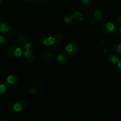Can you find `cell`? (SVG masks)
I'll list each match as a JSON object with an SVG mask.
<instances>
[{"label":"cell","mask_w":121,"mask_h":121,"mask_svg":"<svg viewBox=\"0 0 121 121\" xmlns=\"http://www.w3.org/2000/svg\"><path fill=\"white\" fill-rule=\"evenodd\" d=\"M24 53L23 48L21 46H12L7 49L6 54L9 57L16 58L20 57Z\"/></svg>","instance_id":"6da1fadb"},{"label":"cell","mask_w":121,"mask_h":121,"mask_svg":"<svg viewBox=\"0 0 121 121\" xmlns=\"http://www.w3.org/2000/svg\"><path fill=\"white\" fill-rule=\"evenodd\" d=\"M17 42L24 50H30L31 47V43L23 34H20L18 36Z\"/></svg>","instance_id":"7a4b0ae2"},{"label":"cell","mask_w":121,"mask_h":121,"mask_svg":"<svg viewBox=\"0 0 121 121\" xmlns=\"http://www.w3.org/2000/svg\"><path fill=\"white\" fill-rule=\"evenodd\" d=\"M56 39L54 37L50 35H44L40 39V43L43 46H50L55 43Z\"/></svg>","instance_id":"3957f363"},{"label":"cell","mask_w":121,"mask_h":121,"mask_svg":"<svg viewBox=\"0 0 121 121\" xmlns=\"http://www.w3.org/2000/svg\"><path fill=\"white\" fill-rule=\"evenodd\" d=\"M101 28L106 34H112L117 31V26L111 22H107L102 26Z\"/></svg>","instance_id":"277c9868"},{"label":"cell","mask_w":121,"mask_h":121,"mask_svg":"<svg viewBox=\"0 0 121 121\" xmlns=\"http://www.w3.org/2000/svg\"><path fill=\"white\" fill-rule=\"evenodd\" d=\"M79 48V47L78 44L75 43H70L65 47V52L68 55H73L78 52Z\"/></svg>","instance_id":"5b68a950"},{"label":"cell","mask_w":121,"mask_h":121,"mask_svg":"<svg viewBox=\"0 0 121 121\" xmlns=\"http://www.w3.org/2000/svg\"><path fill=\"white\" fill-rule=\"evenodd\" d=\"M19 78L15 75H9L7 77L5 80V85L9 87H13L18 83Z\"/></svg>","instance_id":"8992f818"},{"label":"cell","mask_w":121,"mask_h":121,"mask_svg":"<svg viewBox=\"0 0 121 121\" xmlns=\"http://www.w3.org/2000/svg\"><path fill=\"white\" fill-rule=\"evenodd\" d=\"M26 107V102L25 100H18L17 101L15 102L13 105V109L15 112H21V111H23L25 109Z\"/></svg>","instance_id":"52a82bcc"},{"label":"cell","mask_w":121,"mask_h":121,"mask_svg":"<svg viewBox=\"0 0 121 121\" xmlns=\"http://www.w3.org/2000/svg\"><path fill=\"white\" fill-rule=\"evenodd\" d=\"M13 28L9 24L1 22L0 24V33L3 35H9L12 33Z\"/></svg>","instance_id":"ba28073f"},{"label":"cell","mask_w":121,"mask_h":121,"mask_svg":"<svg viewBox=\"0 0 121 121\" xmlns=\"http://www.w3.org/2000/svg\"><path fill=\"white\" fill-rule=\"evenodd\" d=\"M24 59L25 61L28 63L33 62L34 60V56L30 50H24L23 53Z\"/></svg>","instance_id":"9c48e42d"},{"label":"cell","mask_w":121,"mask_h":121,"mask_svg":"<svg viewBox=\"0 0 121 121\" xmlns=\"http://www.w3.org/2000/svg\"><path fill=\"white\" fill-rule=\"evenodd\" d=\"M108 61L112 65H117L119 61V58L117 54L112 53L109 55Z\"/></svg>","instance_id":"30bf717a"},{"label":"cell","mask_w":121,"mask_h":121,"mask_svg":"<svg viewBox=\"0 0 121 121\" xmlns=\"http://www.w3.org/2000/svg\"><path fill=\"white\" fill-rule=\"evenodd\" d=\"M56 61L59 65H64L67 61V56L63 53L59 54L56 57Z\"/></svg>","instance_id":"8fae6325"},{"label":"cell","mask_w":121,"mask_h":121,"mask_svg":"<svg viewBox=\"0 0 121 121\" xmlns=\"http://www.w3.org/2000/svg\"><path fill=\"white\" fill-rule=\"evenodd\" d=\"M73 17V18L75 19L76 20L78 21H82L84 20V16L80 12L78 11H75L72 14Z\"/></svg>","instance_id":"7c38bea8"},{"label":"cell","mask_w":121,"mask_h":121,"mask_svg":"<svg viewBox=\"0 0 121 121\" xmlns=\"http://www.w3.org/2000/svg\"><path fill=\"white\" fill-rule=\"evenodd\" d=\"M93 15H94L95 18L97 20H100L103 17L102 13L101 12V11L99 10V9H96Z\"/></svg>","instance_id":"4fadbf2b"},{"label":"cell","mask_w":121,"mask_h":121,"mask_svg":"<svg viewBox=\"0 0 121 121\" xmlns=\"http://www.w3.org/2000/svg\"><path fill=\"white\" fill-rule=\"evenodd\" d=\"M81 3L85 8H89L92 4V0H81Z\"/></svg>","instance_id":"5bb4252c"},{"label":"cell","mask_w":121,"mask_h":121,"mask_svg":"<svg viewBox=\"0 0 121 121\" xmlns=\"http://www.w3.org/2000/svg\"><path fill=\"white\" fill-rule=\"evenodd\" d=\"M73 19L74 18H73V15H71V14H67V15H65V17H64V21H65V22H66V23L70 24L71 23V22H72Z\"/></svg>","instance_id":"9a60e30c"},{"label":"cell","mask_w":121,"mask_h":121,"mask_svg":"<svg viewBox=\"0 0 121 121\" xmlns=\"http://www.w3.org/2000/svg\"><path fill=\"white\" fill-rule=\"evenodd\" d=\"M6 91H7V87L5 84L2 82H0V96L3 95L5 93Z\"/></svg>","instance_id":"2e32d148"},{"label":"cell","mask_w":121,"mask_h":121,"mask_svg":"<svg viewBox=\"0 0 121 121\" xmlns=\"http://www.w3.org/2000/svg\"><path fill=\"white\" fill-rule=\"evenodd\" d=\"M7 43V39L4 35H0V47H4Z\"/></svg>","instance_id":"e0dca14e"},{"label":"cell","mask_w":121,"mask_h":121,"mask_svg":"<svg viewBox=\"0 0 121 121\" xmlns=\"http://www.w3.org/2000/svg\"><path fill=\"white\" fill-rule=\"evenodd\" d=\"M54 38H55L56 40H57V41H61V40L63 39L64 35L63 33H57V34H56L55 35H54Z\"/></svg>","instance_id":"ac0fdd59"},{"label":"cell","mask_w":121,"mask_h":121,"mask_svg":"<svg viewBox=\"0 0 121 121\" xmlns=\"http://www.w3.org/2000/svg\"><path fill=\"white\" fill-rule=\"evenodd\" d=\"M43 56L46 60H50L53 56V53H45L43 54Z\"/></svg>","instance_id":"d6986e66"},{"label":"cell","mask_w":121,"mask_h":121,"mask_svg":"<svg viewBox=\"0 0 121 121\" xmlns=\"http://www.w3.org/2000/svg\"><path fill=\"white\" fill-rule=\"evenodd\" d=\"M28 92L30 94L35 95L37 93V90L36 89V88H35L34 87H30L28 88Z\"/></svg>","instance_id":"ffe728a7"},{"label":"cell","mask_w":121,"mask_h":121,"mask_svg":"<svg viewBox=\"0 0 121 121\" xmlns=\"http://www.w3.org/2000/svg\"><path fill=\"white\" fill-rule=\"evenodd\" d=\"M115 23L118 27H121V17L118 16L115 19Z\"/></svg>","instance_id":"44dd1931"},{"label":"cell","mask_w":121,"mask_h":121,"mask_svg":"<svg viewBox=\"0 0 121 121\" xmlns=\"http://www.w3.org/2000/svg\"><path fill=\"white\" fill-rule=\"evenodd\" d=\"M116 70L119 74H121V60H119V62L117 64L116 66Z\"/></svg>","instance_id":"7402d4cb"},{"label":"cell","mask_w":121,"mask_h":121,"mask_svg":"<svg viewBox=\"0 0 121 121\" xmlns=\"http://www.w3.org/2000/svg\"><path fill=\"white\" fill-rule=\"evenodd\" d=\"M117 51L119 54H121V43L119 44L117 48Z\"/></svg>","instance_id":"603a6c76"},{"label":"cell","mask_w":121,"mask_h":121,"mask_svg":"<svg viewBox=\"0 0 121 121\" xmlns=\"http://www.w3.org/2000/svg\"><path fill=\"white\" fill-rule=\"evenodd\" d=\"M118 35H119V37L121 38V27H119V29H118Z\"/></svg>","instance_id":"cb8c5ba5"},{"label":"cell","mask_w":121,"mask_h":121,"mask_svg":"<svg viewBox=\"0 0 121 121\" xmlns=\"http://www.w3.org/2000/svg\"><path fill=\"white\" fill-rule=\"evenodd\" d=\"M22 1H23V2H24V3L29 4V3H30V2H31V1H33V0H22Z\"/></svg>","instance_id":"d4e9b609"},{"label":"cell","mask_w":121,"mask_h":121,"mask_svg":"<svg viewBox=\"0 0 121 121\" xmlns=\"http://www.w3.org/2000/svg\"><path fill=\"white\" fill-rule=\"evenodd\" d=\"M1 121H11V119H2L1 120Z\"/></svg>","instance_id":"484cf974"},{"label":"cell","mask_w":121,"mask_h":121,"mask_svg":"<svg viewBox=\"0 0 121 121\" xmlns=\"http://www.w3.org/2000/svg\"><path fill=\"white\" fill-rule=\"evenodd\" d=\"M37 1L39 2H43V1H44V0H37Z\"/></svg>","instance_id":"4316f807"},{"label":"cell","mask_w":121,"mask_h":121,"mask_svg":"<svg viewBox=\"0 0 121 121\" xmlns=\"http://www.w3.org/2000/svg\"><path fill=\"white\" fill-rule=\"evenodd\" d=\"M3 1H4V0H0V5L2 4V2H3Z\"/></svg>","instance_id":"83f0119b"},{"label":"cell","mask_w":121,"mask_h":121,"mask_svg":"<svg viewBox=\"0 0 121 121\" xmlns=\"http://www.w3.org/2000/svg\"><path fill=\"white\" fill-rule=\"evenodd\" d=\"M1 22H1V19H0V24H1Z\"/></svg>","instance_id":"f1b7e54d"},{"label":"cell","mask_w":121,"mask_h":121,"mask_svg":"<svg viewBox=\"0 0 121 121\" xmlns=\"http://www.w3.org/2000/svg\"><path fill=\"white\" fill-rule=\"evenodd\" d=\"M51 1H55V0H51Z\"/></svg>","instance_id":"f546056e"}]
</instances>
